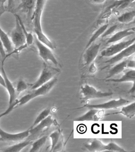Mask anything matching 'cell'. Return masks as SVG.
<instances>
[{
	"label": "cell",
	"mask_w": 135,
	"mask_h": 152,
	"mask_svg": "<svg viewBox=\"0 0 135 152\" xmlns=\"http://www.w3.org/2000/svg\"><path fill=\"white\" fill-rule=\"evenodd\" d=\"M126 152V151L117 144L111 142L106 145V150L105 152Z\"/></svg>",
	"instance_id": "83f0119b"
},
{
	"label": "cell",
	"mask_w": 135,
	"mask_h": 152,
	"mask_svg": "<svg viewBox=\"0 0 135 152\" xmlns=\"http://www.w3.org/2000/svg\"><path fill=\"white\" fill-rule=\"evenodd\" d=\"M48 139V136H44L40 138L34 142L32 145V147L29 152H38L45 145Z\"/></svg>",
	"instance_id": "cb8c5ba5"
},
{
	"label": "cell",
	"mask_w": 135,
	"mask_h": 152,
	"mask_svg": "<svg viewBox=\"0 0 135 152\" xmlns=\"http://www.w3.org/2000/svg\"><path fill=\"white\" fill-rule=\"evenodd\" d=\"M90 68H89V71L90 73H94L97 70V68L95 66V64L93 62L90 64Z\"/></svg>",
	"instance_id": "836d02e7"
},
{
	"label": "cell",
	"mask_w": 135,
	"mask_h": 152,
	"mask_svg": "<svg viewBox=\"0 0 135 152\" xmlns=\"http://www.w3.org/2000/svg\"><path fill=\"white\" fill-rule=\"evenodd\" d=\"M117 26L115 25L110 27V28H108L107 30L105 31L104 34H103V35H102V37H105L111 35V34H112V33H113L115 31V30L117 29Z\"/></svg>",
	"instance_id": "4dcf8cb0"
},
{
	"label": "cell",
	"mask_w": 135,
	"mask_h": 152,
	"mask_svg": "<svg viewBox=\"0 0 135 152\" xmlns=\"http://www.w3.org/2000/svg\"><path fill=\"white\" fill-rule=\"evenodd\" d=\"M135 52V43H134L118 54L112 56L111 58L105 62L109 65L115 64L123 61L124 59L130 57L131 55L134 54Z\"/></svg>",
	"instance_id": "8fae6325"
},
{
	"label": "cell",
	"mask_w": 135,
	"mask_h": 152,
	"mask_svg": "<svg viewBox=\"0 0 135 152\" xmlns=\"http://www.w3.org/2000/svg\"><path fill=\"white\" fill-rule=\"evenodd\" d=\"M135 71L131 69L126 72L120 78L118 79H109L106 82H115V83H123V82H131L133 83V86H135Z\"/></svg>",
	"instance_id": "2e32d148"
},
{
	"label": "cell",
	"mask_w": 135,
	"mask_h": 152,
	"mask_svg": "<svg viewBox=\"0 0 135 152\" xmlns=\"http://www.w3.org/2000/svg\"><path fill=\"white\" fill-rule=\"evenodd\" d=\"M108 28V25L107 24H105L104 25L98 28L96 31L93 34L92 36L90 37V39L88 42L87 44L86 47L85 49L89 47V46L91 45L92 43H94V42H96L97 39L103 35L105 31L107 30Z\"/></svg>",
	"instance_id": "603a6c76"
},
{
	"label": "cell",
	"mask_w": 135,
	"mask_h": 152,
	"mask_svg": "<svg viewBox=\"0 0 135 152\" xmlns=\"http://www.w3.org/2000/svg\"><path fill=\"white\" fill-rule=\"evenodd\" d=\"M135 38H134L129 40L115 43L102 51L101 55L103 57H112L135 43Z\"/></svg>",
	"instance_id": "52a82bcc"
},
{
	"label": "cell",
	"mask_w": 135,
	"mask_h": 152,
	"mask_svg": "<svg viewBox=\"0 0 135 152\" xmlns=\"http://www.w3.org/2000/svg\"><path fill=\"white\" fill-rule=\"evenodd\" d=\"M28 88V85L23 80H20L17 82L16 89L17 94H20L22 91L25 90Z\"/></svg>",
	"instance_id": "f1b7e54d"
},
{
	"label": "cell",
	"mask_w": 135,
	"mask_h": 152,
	"mask_svg": "<svg viewBox=\"0 0 135 152\" xmlns=\"http://www.w3.org/2000/svg\"><path fill=\"white\" fill-rule=\"evenodd\" d=\"M81 93L82 96V99L84 101L90 99L109 97L112 96L113 94L112 93L103 92L99 91L94 87L86 83L82 86L81 88Z\"/></svg>",
	"instance_id": "5b68a950"
},
{
	"label": "cell",
	"mask_w": 135,
	"mask_h": 152,
	"mask_svg": "<svg viewBox=\"0 0 135 152\" xmlns=\"http://www.w3.org/2000/svg\"><path fill=\"white\" fill-rule=\"evenodd\" d=\"M135 17V12L133 10L123 14L118 17V20L120 23H127L133 20Z\"/></svg>",
	"instance_id": "d4e9b609"
},
{
	"label": "cell",
	"mask_w": 135,
	"mask_h": 152,
	"mask_svg": "<svg viewBox=\"0 0 135 152\" xmlns=\"http://www.w3.org/2000/svg\"><path fill=\"white\" fill-rule=\"evenodd\" d=\"M135 32V28H128V29L120 31L116 33L110 37L107 42V44H110L120 42L127 37L134 35Z\"/></svg>",
	"instance_id": "5bb4252c"
},
{
	"label": "cell",
	"mask_w": 135,
	"mask_h": 152,
	"mask_svg": "<svg viewBox=\"0 0 135 152\" xmlns=\"http://www.w3.org/2000/svg\"><path fill=\"white\" fill-rule=\"evenodd\" d=\"M15 16L16 18V25L11 32L10 37L14 49H17L21 52L28 47L26 44V39L24 33L25 27L19 16L16 14Z\"/></svg>",
	"instance_id": "7a4b0ae2"
},
{
	"label": "cell",
	"mask_w": 135,
	"mask_h": 152,
	"mask_svg": "<svg viewBox=\"0 0 135 152\" xmlns=\"http://www.w3.org/2000/svg\"><path fill=\"white\" fill-rule=\"evenodd\" d=\"M0 38L4 45L6 52L10 53L13 50L14 48L12 42L10 39V37L2 29L0 26Z\"/></svg>",
	"instance_id": "ffe728a7"
},
{
	"label": "cell",
	"mask_w": 135,
	"mask_h": 152,
	"mask_svg": "<svg viewBox=\"0 0 135 152\" xmlns=\"http://www.w3.org/2000/svg\"><path fill=\"white\" fill-rule=\"evenodd\" d=\"M30 135L29 129L17 134H12L7 132L0 128L1 140L4 141H17L26 138Z\"/></svg>",
	"instance_id": "7c38bea8"
},
{
	"label": "cell",
	"mask_w": 135,
	"mask_h": 152,
	"mask_svg": "<svg viewBox=\"0 0 135 152\" xmlns=\"http://www.w3.org/2000/svg\"><path fill=\"white\" fill-rule=\"evenodd\" d=\"M6 60L4 58H3L2 62L1 65V72L2 75L4 77V81H5L6 87L7 90L8 91L9 95V106L11 105L12 104L16 101L17 95L16 93V89L14 88L13 85L10 82L7 75L5 69L4 68V62Z\"/></svg>",
	"instance_id": "30bf717a"
},
{
	"label": "cell",
	"mask_w": 135,
	"mask_h": 152,
	"mask_svg": "<svg viewBox=\"0 0 135 152\" xmlns=\"http://www.w3.org/2000/svg\"><path fill=\"white\" fill-rule=\"evenodd\" d=\"M46 1L47 0H37L32 20L33 22L36 38L40 42L53 50L55 48L54 45L44 34L42 27V15Z\"/></svg>",
	"instance_id": "6da1fadb"
},
{
	"label": "cell",
	"mask_w": 135,
	"mask_h": 152,
	"mask_svg": "<svg viewBox=\"0 0 135 152\" xmlns=\"http://www.w3.org/2000/svg\"><path fill=\"white\" fill-rule=\"evenodd\" d=\"M3 3H2V0H0V10L1 9H2V8H3Z\"/></svg>",
	"instance_id": "74e56055"
},
{
	"label": "cell",
	"mask_w": 135,
	"mask_h": 152,
	"mask_svg": "<svg viewBox=\"0 0 135 152\" xmlns=\"http://www.w3.org/2000/svg\"><path fill=\"white\" fill-rule=\"evenodd\" d=\"M54 122V121L52 116L49 115L46 118L44 119L33 128L31 129L29 128L30 135H35L40 134L44 129L46 128L48 129L50 128L53 124Z\"/></svg>",
	"instance_id": "4fadbf2b"
},
{
	"label": "cell",
	"mask_w": 135,
	"mask_h": 152,
	"mask_svg": "<svg viewBox=\"0 0 135 152\" xmlns=\"http://www.w3.org/2000/svg\"><path fill=\"white\" fill-rule=\"evenodd\" d=\"M34 41L38 50L39 56L44 62H51L55 65H58V61L52 52V49L40 42L36 37L34 38Z\"/></svg>",
	"instance_id": "8992f818"
},
{
	"label": "cell",
	"mask_w": 135,
	"mask_h": 152,
	"mask_svg": "<svg viewBox=\"0 0 135 152\" xmlns=\"http://www.w3.org/2000/svg\"><path fill=\"white\" fill-rule=\"evenodd\" d=\"M59 73V69L44 64L43 70L38 80L31 86V90H34L45 84L54 77Z\"/></svg>",
	"instance_id": "277c9868"
},
{
	"label": "cell",
	"mask_w": 135,
	"mask_h": 152,
	"mask_svg": "<svg viewBox=\"0 0 135 152\" xmlns=\"http://www.w3.org/2000/svg\"><path fill=\"white\" fill-rule=\"evenodd\" d=\"M85 147L89 151L92 152H105L106 145L104 144L100 140L94 139L85 145Z\"/></svg>",
	"instance_id": "e0dca14e"
},
{
	"label": "cell",
	"mask_w": 135,
	"mask_h": 152,
	"mask_svg": "<svg viewBox=\"0 0 135 152\" xmlns=\"http://www.w3.org/2000/svg\"><path fill=\"white\" fill-rule=\"evenodd\" d=\"M32 143L30 141H24L1 150V152H19Z\"/></svg>",
	"instance_id": "7402d4cb"
},
{
	"label": "cell",
	"mask_w": 135,
	"mask_h": 152,
	"mask_svg": "<svg viewBox=\"0 0 135 152\" xmlns=\"http://www.w3.org/2000/svg\"><path fill=\"white\" fill-rule=\"evenodd\" d=\"M130 103V101L125 99L120 98L117 99L111 100L104 103L96 104H86L84 107L78 108H84V107L90 108H96L97 109L107 110L115 109L123 107Z\"/></svg>",
	"instance_id": "ba28073f"
},
{
	"label": "cell",
	"mask_w": 135,
	"mask_h": 152,
	"mask_svg": "<svg viewBox=\"0 0 135 152\" xmlns=\"http://www.w3.org/2000/svg\"><path fill=\"white\" fill-rule=\"evenodd\" d=\"M50 108H46V109L44 110L43 111H42L39 115L37 116V117L36 118V119L35 120L33 124V125L30 127V129L33 128L35 126L38 124L40 122H41L43 120H44V119L46 118L48 116H49L50 115Z\"/></svg>",
	"instance_id": "484cf974"
},
{
	"label": "cell",
	"mask_w": 135,
	"mask_h": 152,
	"mask_svg": "<svg viewBox=\"0 0 135 152\" xmlns=\"http://www.w3.org/2000/svg\"><path fill=\"white\" fill-rule=\"evenodd\" d=\"M122 114L128 118H131L135 115V102L129 104L123 107L120 111L117 113H108L104 115L105 116H108L111 115H118Z\"/></svg>",
	"instance_id": "ac0fdd59"
},
{
	"label": "cell",
	"mask_w": 135,
	"mask_h": 152,
	"mask_svg": "<svg viewBox=\"0 0 135 152\" xmlns=\"http://www.w3.org/2000/svg\"><path fill=\"white\" fill-rule=\"evenodd\" d=\"M18 100H16V101H15L13 104H12L11 105L9 106V108H8L5 111L0 114V119L2 117H3V116L8 115L9 113H10V112L12 111L13 110V109H14V108H15V107H16V106L18 105Z\"/></svg>",
	"instance_id": "f546056e"
},
{
	"label": "cell",
	"mask_w": 135,
	"mask_h": 152,
	"mask_svg": "<svg viewBox=\"0 0 135 152\" xmlns=\"http://www.w3.org/2000/svg\"><path fill=\"white\" fill-rule=\"evenodd\" d=\"M8 1V9H10L12 5L13 0H7Z\"/></svg>",
	"instance_id": "8d00e7d4"
},
{
	"label": "cell",
	"mask_w": 135,
	"mask_h": 152,
	"mask_svg": "<svg viewBox=\"0 0 135 152\" xmlns=\"http://www.w3.org/2000/svg\"><path fill=\"white\" fill-rule=\"evenodd\" d=\"M57 79L54 77L49 82H47L43 86H41L37 89L33 90L32 92L27 94L18 100V105H23L28 103L30 100L40 96H44L48 94L53 88L57 83Z\"/></svg>",
	"instance_id": "3957f363"
},
{
	"label": "cell",
	"mask_w": 135,
	"mask_h": 152,
	"mask_svg": "<svg viewBox=\"0 0 135 152\" xmlns=\"http://www.w3.org/2000/svg\"><path fill=\"white\" fill-rule=\"evenodd\" d=\"M0 85L4 88H5L6 85L4 77H3V75H1V74H0Z\"/></svg>",
	"instance_id": "e575fe53"
},
{
	"label": "cell",
	"mask_w": 135,
	"mask_h": 152,
	"mask_svg": "<svg viewBox=\"0 0 135 152\" xmlns=\"http://www.w3.org/2000/svg\"><path fill=\"white\" fill-rule=\"evenodd\" d=\"M101 44L92 43L85 49L83 55V62L84 66H89L93 63L98 55L100 48Z\"/></svg>",
	"instance_id": "9c48e42d"
},
{
	"label": "cell",
	"mask_w": 135,
	"mask_h": 152,
	"mask_svg": "<svg viewBox=\"0 0 135 152\" xmlns=\"http://www.w3.org/2000/svg\"><path fill=\"white\" fill-rule=\"evenodd\" d=\"M135 67V62L134 60L128 61L126 68H134V69Z\"/></svg>",
	"instance_id": "d6a6232c"
},
{
	"label": "cell",
	"mask_w": 135,
	"mask_h": 152,
	"mask_svg": "<svg viewBox=\"0 0 135 152\" xmlns=\"http://www.w3.org/2000/svg\"><path fill=\"white\" fill-rule=\"evenodd\" d=\"M0 152H1V151H0Z\"/></svg>",
	"instance_id": "ab89813d"
},
{
	"label": "cell",
	"mask_w": 135,
	"mask_h": 152,
	"mask_svg": "<svg viewBox=\"0 0 135 152\" xmlns=\"http://www.w3.org/2000/svg\"><path fill=\"white\" fill-rule=\"evenodd\" d=\"M100 111L96 108H90L89 111L83 116L77 118L75 121L78 122L83 121H98L101 118L102 115H100Z\"/></svg>",
	"instance_id": "9a60e30c"
},
{
	"label": "cell",
	"mask_w": 135,
	"mask_h": 152,
	"mask_svg": "<svg viewBox=\"0 0 135 152\" xmlns=\"http://www.w3.org/2000/svg\"><path fill=\"white\" fill-rule=\"evenodd\" d=\"M7 1V0H2V3H3V7H4V3L6 2Z\"/></svg>",
	"instance_id": "f35d334b"
},
{
	"label": "cell",
	"mask_w": 135,
	"mask_h": 152,
	"mask_svg": "<svg viewBox=\"0 0 135 152\" xmlns=\"http://www.w3.org/2000/svg\"><path fill=\"white\" fill-rule=\"evenodd\" d=\"M37 0H23L20 4V9L26 14L28 16H32Z\"/></svg>",
	"instance_id": "d6986e66"
},
{
	"label": "cell",
	"mask_w": 135,
	"mask_h": 152,
	"mask_svg": "<svg viewBox=\"0 0 135 152\" xmlns=\"http://www.w3.org/2000/svg\"><path fill=\"white\" fill-rule=\"evenodd\" d=\"M106 0H91L93 3L96 4H103L106 1Z\"/></svg>",
	"instance_id": "d590c367"
},
{
	"label": "cell",
	"mask_w": 135,
	"mask_h": 152,
	"mask_svg": "<svg viewBox=\"0 0 135 152\" xmlns=\"http://www.w3.org/2000/svg\"><path fill=\"white\" fill-rule=\"evenodd\" d=\"M0 55L3 58L5 57L6 55H7L5 49H4V45L3 44L1 38H0Z\"/></svg>",
	"instance_id": "1f68e13d"
},
{
	"label": "cell",
	"mask_w": 135,
	"mask_h": 152,
	"mask_svg": "<svg viewBox=\"0 0 135 152\" xmlns=\"http://www.w3.org/2000/svg\"><path fill=\"white\" fill-rule=\"evenodd\" d=\"M60 132L58 130L55 131L51 133L50 137L51 140V146L50 152H53L54 149L59 142L60 137Z\"/></svg>",
	"instance_id": "4316f807"
},
{
	"label": "cell",
	"mask_w": 135,
	"mask_h": 152,
	"mask_svg": "<svg viewBox=\"0 0 135 152\" xmlns=\"http://www.w3.org/2000/svg\"><path fill=\"white\" fill-rule=\"evenodd\" d=\"M128 61V60H124L116 64L110 69L107 78H110V77L120 74L123 72L126 68Z\"/></svg>",
	"instance_id": "44dd1931"
}]
</instances>
